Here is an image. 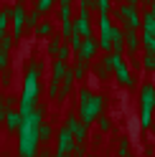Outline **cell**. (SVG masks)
Returning <instances> with one entry per match:
<instances>
[{
  "label": "cell",
  "mask_w": 155,
  "mask_h": 157,
  "mask_svg": "<svg viewBox=\"0 0 155 157\" xmlns=\"http://www.w3.org/2000/svg\"><path fill=\"white\" fill-rule=\"evenodd\" d=\"M97 48H99V41H97L94 36H84V38H81V46H79V51H76L74 56L79 58V61L89 63L92 58H94V53H97Z\"/></svg>",
  "instance_id": "6"
},
{
  "label": "cell",
  "mask_w": 155,
  "mask_h": 157,
  "mask_svg": "<svg viewBox=\"0 0 155 157\" xmlns=\"http://www.w3.org/2000/svg\"><path fill=\"white\" fill-rule=\"evenodd\" d=\"M142 66L148 71H155V53L153 51H145V58H142Z\"/></svg>",
  "instance_id": "20"
},
{
  "label": "cell",
  "mask_w": 155,
  "mask_h": 157,
  "mask_svg": "<svg viewBox=\"0 0 155 157\" xmlns=\"http://www.w3.org/2000/svg\"><path fill=\"white\" fill-rule=\"evenodd\" d=\"M92 157H97V155H92Z\"/></svg>",
  "instance_id": "37"
},
{
  "label": "cell",
  "mask_w": 155,
  "mask_h": 157,
  "mask_svg": "<svg viewBox=\"0 0 155 157\" xmlns=\"http://www.w3.org/2000/svg\"><path fill=\"white\" fill-rule=\"evenodd\" d=\"M104 63H107L114 74H117V78L125 84V86H135V81H132V76H130V71H127V63H125V58H122V53H114V51H109L107 56L102 58Z\"/></svg>",
  "instance_id": "4"
},
{
  "label": "cell",
  "mask_w": 155,
  "mask_h": 157,
  "mask_svg": "<svg viewBox=\"0 0 155 157\" xmlns=\"http://www.w3.org/2000/svg\"><path fill=\"white\" fill-rule=\"evenodd\" d=\"M74 147H76L74 134H71V129H69V127H64V129L59 132V150H56V152H61V155H66V157H69V155L74 152Z\"/></svg>",
  "instance_id": "8"
},
{
  "label": "cell",
  "mask_w": 155,
  "mask_h": 157,
  "mask_svg": "<svg viewBox=\"0 0 155 157\" xmlns=\"http://www.w3.org/2000/svg\"><path fill=\"white\" fill-rule=\"evenodd\" d=\"M97 122H99V129H102V132H109V127H112V122L107 119V117H102V114H99V117H97Z\"/></svg>",
  "instance_id": "28"
},
{
  "label": "cell",
  "mask_w": 155,
  "mask_h": 157,
  "mask_svg": "<svg viewBox=\"0 0 155 157\" xmlns=\"http://www.w3.org/2000/svg\"><path fill=\"white\" fill-rule=\"evenodd\" d=\"M38 18H41V13H38V10L28 13V15H26V25H28V28H36V25H38Z\"/></svg>",
  "instance_id": "24"
},
{
  "label": "cell",
  "mask_w": 155,
  "mask_h": 157,
  "mask_svg": "<svg viewBox=\"0 0 155 157\" xmlns=\"http://www.w3.org/2000/svg\"><path fill=\"white\" fill-rule=\"evenodd\" d=\"M21 124H23V114L21 112H15V109H8L5 112V127L10 132H18V129H21Z\"/></svg>",
  "instance_id": "13"
},
{
  "label": "cell",
  "mask_w": 155,
  "mask_h": 157,
  "mask_svg": "<svg viewBox=\"0 0 155 157\" xmlns=\"http://www.w3.org/2000/svg\"><path fill=\"white\" fill-rule=\"evenodd\" d=\"M64 74H66V61H59V58H56V63H54V76H51V78H64Z\"/></svg>",
  "instance_id": "18"
},
{
  "label": "cell",
  "mask_w": 155,
  "mask_h": 157,
  "mask_svg": "<svg viewBox=\"0 0 155 157\" xmlns=\"http://www.w3.org/2000/svg\"><path fill=\"white\" fill-rule=\"evenodd\" d=\"M117 155H120V157H130V147H127V140H120V144H117Z\"/></svg>",
  "instance_id": "25"
},
{
  "label": "cell",
  "mask_w": 155,
  "mask_h": 157,
  "mask_svg": "<svg viewBox=\"0 0 155 157\" xmlns=\"http://www.w3.org/2000/svg\"><path fill=\"white\" fill-rule=\"evenodd\" d=\"M150 13H155V0H153V5H150Z\"/></svg>",
  "instance_id": "34"
},
{
  "label": "cell",
  "mask_w": 155,
  "mask_h": 157,
  "mask_svg": "<svg viewBox=\"0 0 155 157\" xmlns=\"http://www.w3.org/2000/svg\"><path fill=\"white\" fill-rule=\"evenodd\" d=\"M8 66V51H0V71Z\"/></svg>",
  "instance_id": "30"
},
{
  "label": "cell",
  "mask_w": 155,
  "mask_h": 157,
  "mask_svg": "<svg viewBox=\"0 0 155 157\" xmlns=\"http://www.w3.org/2000/svg\"><path fill=\"white\" fill-rule=\"evenodd\" d=\"M86 66H89V63H84V61L76 63V68H74V78H76V81H81V78L86 76Z\"/></svg>",
  "instance_id": "23"
},
{
  "label": "cell",
  "mask_w": 155,
  "mask_h": 157,
  "mask_svg": "<svg viewBox=\"0 0 155 157\" xmlns=\"http://www.w3.org/2000/svg\"><path fill=\"white\" fill-rule=\"evenodd\" d=\"M140 104H142L140 112H153L155 109V86L153 84H142V89H140Z\"/></svg>",
  "instance_id": "10"
},
{
  "label": "cell",
  "mask_w": 155,
  "mask_h": 157,
  "mask_svg": "<svg viewBox=\"0 0 155 157\" xmlns=\"http://www.w3.org/2000/svg\"><path fill=\"white\" fill-rule=\"evenodd\" d=\"M8 21H10L8 10H0V31H5V28H8Z\"/></svg>",
  "instance_id": "29"
},
{
  "label": "cell",
  "mask_w": 155,
  "mask_h": 157,
  "mask_svg": "<svg viewBox=\"0 0 155 157\" xmlns=\"http://www.w3.org/2000/svg\"><path fill=\"white\" fill-rule=\"evenodd\" d=\"M41 106L33 109L31 114L23 117V124L18 129V150H21V157H36V144H38V127H41Z\"/></svg>",
  "instance_id": "1"
},
{
  "label": "cell",
  "mask_w": 155,
  "mask_h": 157,
  "mask_svg": "<svg viewBox=\"0 0 155 157\" xmlns=\"http://www.w3.org/2000/svg\"><path fill=\"white\" fill-rule=\"evenodd\" d=\"M127 5H135V8H137V5H140V0H127Z\"/></svg>",
  "instance_id": "32"
},
{
  "label": "cell",
  "mask_w": 155,
  "mask_h": 157,
  "mask_svg": "<svg viewBox=\"0 0 155 157\" xmlns=\"http://www.w3.org/2000/svg\"><path fill=\"white\" fill-rule=\"evenodd\" d=\"M51 33H54L51 23H38V25H36V36H41V38H43V36H51Z\"/></svg>",
  "instance_id": "22"
},
{
  "label": "cell",
  "mask_w": 155,
  "mask_h": 157,
  "mask_svg": "<svg viewBox=\"0 0 155 157\" xmlns=\"http://www.w3.org/2000/svg\"><path fill=\"white\" fill-rule=\"evenodd\" d=\"M142 46H145V51H153L155 53V36L142 31Z\"/></svg>",
  "instance_id": "17"
},
{
  "label": "cell",
  "mask_w": 155,
  "mask_h": 157,
  "mask_svg": "<svg viewBox=\"0 0 155 157\" xmlns=\"http://www.w3.org/2000/svg\"><path fill=\"white\" fill-rule=\"evenodd\" d=\"M117 21H122L127 28H142V18L137 15V8L127 3L117 8Z\"/></svg>",
  "instance_id": "5"
},
{
  "label": "cell",
  "mask_w": 155,
  "mask_h": 157,
  "mask_svg": "<svg viewBox=\"0 0 155 157\" xmlns=\"http://www.w3.org/2000/svg\"><path fill=\"white\" fill-rule=\"evenodd\" d=\"M94 8L99 13H109V0H94Z\"/></svg>",
  "instance_id": "27"
},
{
  "label": "cell",
  "mask_w": 155,
  "mask_h": 157,
  "mask_svg": "<svg viewBox=\"0 0 155 157\" xmlns=\"http://www.w3.org/2000/svg\"><path fill=\"white\" fill-rule=\"evenodd\" d=\"M51 127H48L46 122H41V127H38V140H43V142H48V140H51Z\"/></svg>",
  "instance_id": "19"
},
{
  "label": "cell",
  "mask_w": 155,
  "mask_h": 157,
  "mask_svg": "<svg viewBox=\"0 0 155 157\" xmlns=\"http://www.w3.org/2000/svg\"><path fill=\"white\" fill-rule=\"evenodd\" d=\"M51 3H54V0H38L36 10H38V13H48V10H51Z\"/></svg>",
  "instance_id": "26"
},
{
  "label": "cell",
  "mask_w": 155,
  "mask_h": 157,
  "mask_svg": "<svg viewBox=\"0 0 155 157\" xmlns=\"http://www.w3.org/2000/svg\"><path fill=\"white\" fill-rule=\"evenodd\" d=\"M140 46H142V38L137 36V28H127V31H125V48L130 51L132 58L137 56V48Z\"/></svg>",
  "instance_id": "12"
},
{
  "label": "cell",
  "mask_w": 155,
  "mask_h": 157,
  "mask_svg": "<svg viewBox=\"0 0 155 157\" xmlns=\"http://www.w3.org/2000/svg\"><path fill=\"white\" fill-rule=\"evenodd\" d=\"M74 53V48L69 46V41H61V46H59V51H56V58L59 61H69V56Z\"/></svg>",
  "instance_id": "14"
},
{
  "label": "cell",
  "mask_w": 155,
  "mask_h": 157,
  "mask_svg": "<svg viewBox=\"0 0 155 157\" xmlns=\"http://www.w3.org/2000/svg\"><path fill=\"white\" fill-rule=\"evenodd\" d=\"M74 31L79 36H92V23H89V8H79V15L74 21Z\"/></svg>",
  "instance_id": "9"
},
{
  "label": "cell",
  "mask_w": 155,
  "mask_h": 157,
  "mask_svg": "<svg viewBox=\"0 0 155 157\" xmlns=\"http://www.w3.org/2000/svg\"><path fill=\"white\" fill-rule=\"evenodd\" d=\"M66 127L71 129V134H74V140H76V142H84V140H86L89 124H84L81 119H76V117H69V119H66Z\"/></svg>",
  "instance_id": "11"
},
{
  "label": "cell",
  "mask_w": 155,
  "mask_h": 157,
  "mask_svg": "<svg viewBox=\"0 0 155 157\" xmlns=\"http://www.w3.org/2000/svg\"><path fill=\"white\" fill-rule=\"evenodd\" d=\"M5 119V112H3V104H0V122Z\"/></svg>",
  "instance_id": "33"
},
{
  "label": "cell",
  "mask_w": 155,
  "mask_h": 157,
  "mask_svg": "<svg viewBox=\"0 0 155 157\" xmlns=\"http://www.w3.org/2000/svg\"><path fill=\"white\" fill-rule=\"evenodd\" d=\"M117 3H122V0H117Z\"/></svg>",
  "instance_id": "36"
},
{
  "label": "cell",
  "mask_w": 155,
  "mask_h": 157,
  "mask_svg": "<svg viewBox=\"0 0 155 157\" xmlns=\"http://www.w3.org/2000/svg\"><path fill=\"white\" fill-rule=\"evenodd\" d=\"M102 109H104V99L99 94H92L89 89H79V119L84 124L97 122Z\"/></svg>",
  "instance_id": "2"
},
{
  "label": "cell",
  "mask_w": 155,
  "mask_h": 157,
  "mask_svg": "<svg viewBox=\"0 0 155 157\" xmlns=\"http://www.w3.org/2000/svg\"><path fill=\"white\" fill-rule=\"evenodd\" d=\"M142 31L155 36V13H145L142 15Z\"/></svg>",
  "instance_id": "15"
},
{
  "label": "cell",
  "mask_w": 155,
  "mask_h": 157,
  "mask_svg": "<svg viewBox=\"0 0 155 157\" xmlns=\"http://www.w3.org/2000/svg\"><path fill=\"white\" fill-rule=\"evenodd\" d=\"M8 15H10V21H13V36L21 38V31H23V25H26V8H23V3H18L15 8H10Z\"/></svg>",
  "instance_id": "7"
},
{
  "label": "cell",
  "mask_w": 155,
  "mask_h": 157,
  "mask_svg": "<svg viewBox=\"0 0 155 157\" xmlns=\"http://www.w3.org/2000/svg\"><path fill=\"white\" fill-rule=\"evenodd\" d=\"M18 3H26V0H18Z\"/></svg>",
  "instance_id": "35"
},
{
  "label": "cell",
  "mask_w": 155,
  "mask_h": 157,
  "mask_svg": "<svg viewBox=\"0 0 155 157\" xmlns=\"http://www.w3.org/2000/svg\"><path fill=\"white\" fill-rule=\"evenodd\" d=\"M61 41H64L61 36H51V41H48V53H51V56H56V51H59Z\"/></svg>",
  "instance_id": "21"
},
{
  "label": "cell",
  "mask_w": 155,
  "mask_h": 157,
  "mask_svg": "<svg viewBox=\"0 0 155 157\" xmlns=\"http://www.w3.org/2000/svg\"><path fill=\"white\" fill-rule=\"evenodd\" d=\"M38 74H41V66H31L26 74V84H23V96H21V114H31L33 104L38 99V91H41V84H38Z\"/></svg>",
  "instance_id": "3"
},
{
  "label": "cell",
  "mask_w": 155,
  "mask_h": 157,
  "mask_svg": "<svg viewBox=\"0 0 155 157\" xmlns=\"http://www.w3.org/2000/svg\"><path fill=\"white\" fill-rule=\"evenodd\" d=\"M13 41H15V36L8 33V31H3V36H0V51H10V48H13Z\"/></svg>",
  "instance_id": "16"
},
{
  "label": "cell",
  "mask_w": 155,
  "mask_h": 157,
  "mask_svg": "<svg viewBox=\"0 0 155 157\" xmlns=\"http://www.w3.org/2000/svg\"><path fill=\"white\" fill-rule=\"evenodd\" d=\"M79 8H94V0H79Z\"/></svg>",
  "instance_id": "31"
}]
</instances>
